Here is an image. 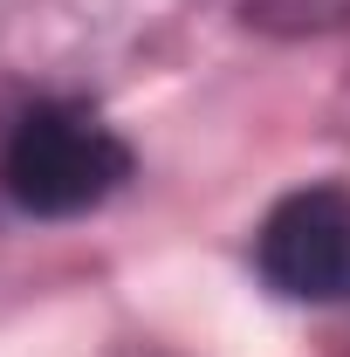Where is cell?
Masks as SVG:
<instances>
[{
	"label": "cell",
	"instance_id": "obj_1",
	"mask_svg": "<svg viewBox=\"0 0 350 357\" xmlns=\"http://www.w3.org/2000/svg\"><path fill=\"white\" fill-rule=\"evenodd\" d=\"M0 178L21 213L69 220L103 206L131 178V144L83 103H35L0 151Z\"/></svg>",
	"mask_w": 350,
	"mask_h": 357
},
{
	"label": "cell",
	"instance_id": "obj_2",
	"mask_svg": "<svg viewBox=\"0 0 350 357\" xmlns=\"http://www.w3.org/2000/svg\"><path fill=\"white\" fill-rule=\"evenodd\" d=\"M254 268L296 303H350V192L303 185L254 234Z\"/></svg>",
	"mask_w": 350,
	"mask_h": 357
}]
</instances>
